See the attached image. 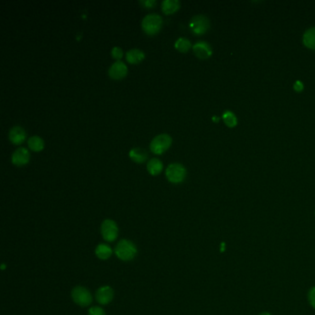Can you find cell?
Returning <instances> with one entry per match:
<instances>
[{"label": "cell", "mask_w": 315, "mask_h": 315, "mask_svg": "<svg viewBox=\"0 0 315 315\" xmlns=\"http://www.w3.org/2000/svg\"><path fill=\"white\" fill-rule=\"evenodd\" d=\"M137 247L136 245L128 240H122L120 241L115 249V253L117 257L121 261L129 262L134 259L137 255Z\"/></svg>", "instance_id": "obj_1"}, {"label": "cell", "mask_w": 315, "mask_h": 315, "mask_svg": "<svg viewBox=\"0 0 315 315\" xmlns=\"http://www.w3.org/2000/svg\"><path fill=\"white\" fill-rule=\"evenodd\" d=\"M163 25V19L158 13H150L141 19V28L147 35L158 34Z\"/></svg>", "instance_id": "obj_2"}, {"label": "cell", "mask_w": 315, "mask_h": 315, "mask_svg": "<svg viewBox=\"0 0 315 315\" xmlns=\"http://www.w3.org/2000/svg\"><path fill=\"white\" fill-rule=\"evenodd\" d=\"M172 144V137L167 133L158 134L154 139L152 140L150 143L151 151L156 154L160 155L166 152Z\"/></svg>", "instance_id": "obj_3"}, {"label": "cell", "mask_w": 315, "mask_h": 315, "mask_svg": "<svg viewBox=\"0 0 315 315\" xmlns=\"http://www.w3.org/2000/svg\"><path fill=\"white\" fill-rule=\"evenodd\" d=\"M187 175L186 167L180 163H172L167 167L166 176L172 183H180L185 179Z\"/></svg>", "instance_id": "obj_4"}, {"label": "cell", "mask_w": 315, "mask_h": 315, "mask_svg": "<svg viewBox=\"0 0 315 315\" xmlns=\"http://www.w3.org/2000/svg\"><path fill=\"white\" fill-rule=\"evenodd\" d=\"M190 28L194 35H204L210 28V20L203 14L195 15L190 20Z\"/></svg>", "instance_id": "obj_5"}, {"label": "cell", "mask_w": 315, "mask_h": 315, "mask_svg": "<svg viewBox=\"0 0 315 315\" xmlns=\"http://www.w3.org/2000/svg\"><path fill=\"white\" fill-rule=\"evenodd\" d=\"M71 298L77 305L87 307L93 301V297L90 291L84 287H76L71 292Z\"/></svg>", "instance_id": "obj_6"}, {"label": "cell", "mask_w": 315, "mask_h": 315, "mask_svg": "<svg viewBox=\"0 0 315 315\" xmlns=\"http://www.w3.org/2000/svg\"><path fill=\"white\" fill-rule=\"evenodd\" d=\"M101 234L105 241L113 242L119 236V228L117 223L111 219H105L101 226Z\"/></svg>", "instance_id": "obj_7"}, {"label": "cell", "mask_w": 315, "mask_h": 315, "mask_svg": "<svg viewBox=\"0 0 315 315\" xmlns=\"http://www.w3.org/2000/svg\"><path fill=\"white\" fill-rule=\"evenodd\" d=\"M128 73V67L121 61L117 60L108 69V75L114 80H121Z\"/></svg>", "instance_id": "obj_8"}, {"label": "cell", "mask_w": 315, "mask_h": 315, "mask_svg": "<svg viewBox=\"0 0 315 315\" xmlns=\"http://www.w3.org/2000/svg\"><path fill=\"white\" fill-rule=\"evenodd\" d=\"M30 156L31 155H30L28 149L19 147L13 152V154L11 156V160L15 166L21 167L28 163L29 160H30Z\"/></svg>", "instance_id": "obj_9"}, {"label": "cell", "mask_w": 315, "mask_h": 315, "mask_svg": "<svg viewBox=\"0 0 315 315\" xmlns=\"http://www.w3.org/2000/svg\"><path fill=\"white\" fill-rule=\"evenodd\" d=\"M193 52H194L196 56H198L201 59H206L208 57L212 56L213 50L212 47L210 46L209 43L205 41H199L195 43L192 47Z\"/></svg>", "instance_id": "obj_10"}, {"label": "cell", "mask_w": 315, "mask_h": 315, "mask_svg": "<svg viewBox=\"0 0 315 315\" xmlns=\"http://www.w3.org/2000/svg\"><path fill=\"white\" fill-rule=\"evenodd\" d=\"M113 298H114V290L108 286L99 287L98 290L96 291V299L102 305H106L110 303L113 300Z\"/></svg>", "instance_id": "obj_11"}, {"label": "cell", "mask_w": 315, "mask_h": 315, "mask_svg": "<svg viewBox=\"0 0 315 315\" xmlns=\"http://www.w3.org/2000/svg\"><path fill=\"white\" fill-rule=\"evenodd\" d=\"M9 139L14 144H20L26 139V131L20 126H13L9 131Z\"/></svg>", "instance_id": "obj_12"}, {"label": "cell", "mask_w": 315, "mask_h": 315, "mask_svg": "<svg viewBox=\"0 0 315 315\" xmlns=\"http://www.w3.org/2000/svg\"><path fill=\"white\" fill-rule=\"evenodd\" d=\"M145 57L144 52L139 48H132L126 53V59L131 64H138Z\"/></svg>", "instance_id": "obj_13"}, {"label": "cell", "mask_w": 315, "mask_h": 315, "mask_svg": "<svg viewBox=\"0 0 315 315\" xmlns=\"http://www.w3.org/2000/svg\"><path fill=\"white\" fill-rule=\"evenodd\" d=\"M130 158L133 162L138 163V164H141L143 162L146 161L147 159V152L144 149L140 148V147H135L132 148L130 151Z\"/></svg>", "instance_id": "obj_14"}, {"label": "cell", "mask_w": 315, "mask_h": 315, "mask_svg": "<svg viewBox=\"0 0 315 315\" xmlns=\"http://www.w3.org/2000/svg\"><path fill=\"white\" fill-rule=\"evenodd\" d=\"M161 7L165 14H172L180 8V2L178 0H164Z\"/></svg>", "instance_id": "obj_15"}, {"label": "cell", "mask_w": 315, "mask_h": 315, "mask_svg": "<svg viewBox=\"0 0 315 315\" xmlns=\"http://www.w3.org/2000/svg\"><path fill=\"white\" fill-rule=\"evenodd\" d=\"M163 163L159 158H151L147 163V170L151 175H158L163 170Z\"/></svg>", "instance_id": "obj_16"}, {"label": "cell", "mask_w": 315, "mask_h": 315, "mask_svg": "<svg viewBox=\"0 0 315 315\" xmlns=\"http://www.w3.org/2000/svg\"><path fill=\"white\" fill-rule=\"evenodd\" d=\"M112 249L107 244H99L95 249V255L100 260H107L111 257Z\"/></svg>", "instance_id": "obj_17"}, {"label": "cell", "mask_w": 315, "mask_h": 315, "mask_svg": "<svg viewBox=\"0 0 315 315\" xmlns=\"http://www.w3.org/2000/svg\"><path fill=\"white\" fill-rule=\"evenodd\" d=\"M28 145L31 150H33L35 152H39V151H42L45 147V141L43 138H41L40 136L34 135L29 138Z\"/></svg>", "instance_id": "obj_18"}, {"label": "cell", "mask_w": 315, "mask_h": 315, "mask_svg": "<svg viewBox=\"0 0 315 315\" xmlns=\"http://www.w3.org/2000/svg\"><path fill=\"white\" fill-rule=\"evenodd\" d=\"M303 43L306 47L315 49V27L306 31L303 35Z\"/></svg>", "instance_id": "obj_19"}, {"label": "cell", "mask_w": 315, "mask_h": 315, "mask_svg": "<svg viewBox=\"0 0 315 315\" xmlns=\"http://www.w3.org/2000/svg\"><path fill=\"white\" fill-rule=\"evenodd\" d=\"M175 47L176 49L181 52V53H186L190 50L192 47V43L189 39L185 37H179L176 42H175Z\"/></svg>", "instance_id": "obj_20"}, {"label": "cell", "mask_w": 315, "mask_h": 315, "mask_svg": "<svg viewBox=\"0 0 315 315\" xmlns=\"http://www.w3.org/2000/svg\"><path fill=\"white\" fill-rule=\"evenodd\" d=\"M223 120L227 124V126H228L230 128L235 127L238 124V120H237L236 115L229 110H227L223 114Z\"/></svg>", "instance_id": "obj_21"}, {"label": "cell", "mask_w": 315, "mask_h": 315, "mask_svg": "<svg viewBox=\"0 0 315 315\" xmlns=\"http://www.w3.org/2000/svg\"><path fill=\"white\" fill-rule=\"evenodd\" d=\"M111 56L117 60H121L123 56V50L120 47H114L112 48Z\"/></svg>", "instance_id": "obj_22"}, {"label": "cell", "mask_w": 315, "mask_h": 315, "mask_svg": "<svg viewBox=\"0 0 315 315\" xmlns=\"http://www.w3.org/2000/svg\"><path fill=\"white\" fill-rule=\"evenodd\" d=\"M88 315H105V311L103 310L101 307L94 306V307H92L89 310Z\"/></svg>", "instance_id": "obj_23"}, {"label": "cell", "mask_w": 315, "mask_h": 315, "mask_svg": "<svg viewBox=\"0 0 315 315\" xmlns=\"http://www.w3.org/2000/svg\"><path fill=\"white\" fill-rule=\"evenodd\" d=\"M139 3L142 7L146 8V9H151L157 5L156 0H140Z\"/></svg>", "instance_id": "obj_24"}, {"label": "cell", "mask_w": 315, "mask_h": 315, "mask_svg": "<svg viewBox=\"0 0 315 315\" xmlns=\"http://www.w3.org/2000/svg\"><path fill=\"white\" fill-rule=\"evenodd\" d=\"M308 300L313 308L315 309V287H312L308 293Z\"/></svg>", "instance_id": "obj_25"}, {"label": "cell", "mask_w": 315, "mask_h": 315, "mask_svg": "<svg viewBox=\"0 0 315 315\" xmlns=\"http://www.w3.org/2000/svg\"><path fill=\"white\" fill-rule=\"evenodd\" d=\"M293 88L295 89V91H297V92H301L303 90V88H304V85L300 81H296V83L293 85Z\"/></svg>", "instance_id": "obj_26"}, {"label": "cell", "mask_w": 315, "mask_h": 315, "mask_svg": "<svg viewBox=\"0 0 315 315\" xmlns=\"http://www.w3.org/2000/svg\"><path fill=\"white\" fill-rule=\"evenodd\" d=\"M259 315H270L269 313H266V312H265V313H262V314H260Z\"/></svg>", "instance_id": "obj_27"}, {"label": "cell", "mask_w": 315, "mask_h": 315, "mask_svg": "<svg viewBox=\"0 0 315 315\" xmlns=\"http://www.w3.org/2000/svg\"><path fill=\"white\" fill-rule=\"evenodd\" d=\"M213 121H219V119L217 118V117H213Z\"/></svg>", "instance_id": "obj_28"}]
</instances>
